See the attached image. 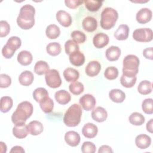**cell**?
<instances>
[{"label": "cell", "instance_id": "6da1fadb", "mask_svg": "<svg viewBox=\"0 0 153 153\" xmlns=\"http://www.w3.org/2000/svg\"><path fill=\"white\" fill-rule=\"evenodd\" d=\"M35 10L32 5L26 4L22 6L16 20L18 26L24 30L31 29L35 24Z\"/></svg>", "mask_w": 153, "mask_h": 153}, {"label": "cell", "instance_id": "7a4b0ae2", "mask_svg": "<svg viewBox=\"0 0 153 153\" xmlns=\"http://www.w3.org/2000/svg\"><path fill=\"white\" fill-rule=\"evenodd\" d=\"M33 108L32 103L27 101L20 103L11 115V121L14 124L25 123L27 119L32 114Z\"/></svg>", "mask_w": 153, "mask_h": 153}, {"label": "cell", "instance_id": "3957f363", "mask_svg": "<svg viewBox=\"0 0 153 153\" xmlns=\"http://www.w3.org/2000/svg\"><path fill=\"white\" fill-rule=\"evenodd\" d=\"M81 115V107L78 104L74 103L66 111L63 117V123L68 127H76L80 123Z\"/></svg>", "mask_w": 153, "mask_h": 153}, {"label": "cell", "instance_id": "277c9868", "mask_svg": "<svg viewBox=\"0 0 153 153\" xmlns=\"http://www.w3.org/2000/svg\"><path fill=\"white\" fill-rule=\"evenodd\" d=\"M140 62L139 58L133 54H128L126 56L123 62V75L133 77L138 73V68Z\"/></svg>", "mask_w": 153, "mask_h": 153}, {"label": "cell", "instance_id": "5b68a950", "mask_svg": "<svg viewBox=\"0 0 153 153\" xmlns=\"http://www.w3.org/2000/svg\"><path fill=\"white\" fill-rule=\"evenodd\" d=\"M118 18V13L116 10L111 7H106L101 13L100 26L105 30L111 29L115 26Z\"/></svg>", "mask_w": 153, "mask_h": 153}, {"label": "cell", "instance_id": "8992f818", "mask_svg": "<svg viewBox=\"0 0 153 153\" xmlns=\"http://www.w3.org/2000/svg\"><path fill=\"white\" fill-rule=\"evenodd\" d=\"M21 44V39L18 36L10 37L2 48V56L5 59H11L14 54L15 51L20 47Z\"/></svg>", "mask_w": 153, "mask_h": 153}, {"label": "cell", "instance_id": "52a82bcc", "mask_svg": "<svg viewBox=\"0 0 153 153\" xmlns=\"http://www.w3.org/2000/svg\"><path fill=\"white\" fill-rule=\"evenodd\" d=\"M45 79L47 85L50 88H56L62 84V79L59 72L54 69H49L45 75Z\"/></svg>", "mask_w": 153, "mask_h": 153}, {"label": "cell", "instance_id": "ba28073f", "mask_svg": "<svg viewBox=\"0 0 153 153\" xmlns=\"http://www.w3.org/2000/svg\"><path fill=\"white\" fill-rule=\"evenodd\" d=\"M133 38L137 42H148L152 41L153 32L150 28L136 29L133 32Z\"/></svg>", "mask_w": 153, "mask_h": 153}, {"label": "cell", "instance_id": "9c48e42d", "mask_svg": "<svg viewBox=\"0 0 153 153\" xmlns=\"http://www.w3.org/2000/svg\"><path fill=\"white\" fill-rule=\"evenodd\" d=\"M79 102L82 108L87 111L93 109L96 103L94 97L90 94H85L79 98Z\"/></svg>", "mask_w": 153, "mask_h": 153}, {"label": "cell", "instance_id": "30bf717a", "mask_svg": "<svg viewBox=\"0 0 153 153\" xmlns=\"http://www.w3.org/2000/svg\"><path fill=\"white\" fill-rule=\"evenodd\" d=\"M152 16V11L148 8H142L136 13V19L140 24H145L151 21Z\"/></svg>", "mask_w": 153, "mask_h": 153}, {"label": "cell", "instance_id": "8fae6325", "mask_svg": "<svg viewBox=\"0 0 153 153\" xmlns=\"http://www.w3.org/2000/svg\"><path fill=\"white\" fill-rule=\"evenodd\" d=\"M109 41V38L105 33L100 32L96 33L93 38L94 46L97 48H102L106 46Z\"/></svg>", "mask_w": 153, "mask_h": 153}, {"label": "cell", "instance_id": "7c38bea8", "mask_svg": "<svg viewBox=\"0 0 153 153\" xmlns=\"http://www.w3.org/2000/svg\"><path fill=\"white\" fill-rule=\"evenodd\" d=\"M56 19L62 26L67 27L71 25L72 22V17L68 12L64 10H59L56 13Z\"/></svg>", "mask_w": 153, "mask_h": 153}, {"label": "cell", "instance_id": "4fadbf2b", "mask_svg": "<svg viewBox=\"0 0 153 153\" xmlns=\"http://www.w3.org/2000/svg\"><path fill=\"white\" fill-rule=\"evenodd\" d=\"M80 136L76 131H68L65 134V140L66 143L72 147L76 146L80 142Z\"/></svg>", "mask_w": 153, "mask_h": 153}, {"label": "cell", "instance_id": "5bb4252c", "mask_svg": "<svg viewBox=\"0 0 153 153\" xmlns=\"http://www.w3.org/2000/svg\"><path fill=\"white\" fill-rule=\"evenodd\" d=\"M91 115L92 119L98 123L105 121L108 117L107 111L105 108L101 106H97L93 109Z\"/></svg>", "mask_w": 153, "mask_h": 153}, {"label": "cell", "instance_id": "9a60e30c", "mask_svg": "<svg viewBox=\"0 0 153 153\" xmlns=\"http://www.w3.org/2000/svg\"><path fill=\"white\" fill-rule=\"evenodd\" d=\"M101 69L100 63L96 60L90 61L85 68V74L91 77L95 76L99 74Z\"/></svg>", "mask_w": 153, "mask_h": 153}, {"label": "cell", "instance_id": "2e32d148", "mask_svg": "<svg viewBox=\"0 0 153 153\" xmlns=\"http://www.w3.org/2000/svg\"><path fill=\"white\" fill-rule=\"evenodd\" d=\"M29 133L27 126H26L25 123L15 124L13 128V134L18 139L25 138Z\"/></svg>", "mask_w": 153, "mask_h": 153}, {"label": "cell", "instance_id": "e0dca14e", "mask_svg": "<svg viewBox=\"0 0 153 153\" xmlns=\"http://www.w3.org/2000/svg\"><path fill=\"white\" fill-rule=\"evenodd\" d=\"M98 133L97 127L91 123H88L84 125L82 128V133L87 138L92 139L96 136Z\"/></svg>", "mask_w": 153, "mask_h": 153}, {"label": "cell", "instance_id": "ac0fdd59", "mask_svg": "<svg viewBox=\"0 0 153 153\" xmlns=\"http://www.w3.org/2000/svg\"><path fill=\"white\" fill-rule=\"evenodd\" d=\"M82 26L84 30L88 32H94L97 27V20L93 17L87 16L83 19Z\"/></svg>", "mask_w": 153, "mask_h": 153}, {"label": "cell", "instance_id": "d6986e66", "mask_svg": "<svg viewBox=\"0 0 153 153\" xmlns=\"http://www.w3.org/2000/svg\"><path fill=\"white\" fill-rule=\"evenodd\" d=\"M135 143L139 149H145L151 145V139L145 134H140L136 137Z\"/></svg>", "mask_w": 153, "mask_h": 153}, {"label": "cell", "instance_id": "ffe728a7", "mask_svg": "<svg viewBox=\"0 0 153 153\" xmlns=\"http://www.w3.org/2000/svg\"><path fill=\"white\" fill-rule=\"evenodd\" d=\"M69 59L71 63L75 66H81L85 62V56L79 50L71 53L69 55Z\"/></svg>", "mask_w": 153, "mask_h": 153}, {"label": "cell", "instance_id": "44dd1931", "mask_svg": "<svg viewBox=\"0 0 153 153\" xmlns=\"http://www.w3.org/2000/svg\"><path fill=\"white\" fill-rule=\"evenodd\" d=\"M54 98L58 103L65 105L71 101V96L66 90H60L55 93Z\"/></svg>", "mask_w": 153, "mask_h": 153}, {"label": "cell", "instance_id": "7402d4cb", "mask_svg": "<svg viewBox=\"0 0 153 153\" xmlns=\"http://www.w3.org/2000/svg\"><path fill=\"white\" fill-rule=\"evenodd\" d=\"M121 55V50L117 46L112 45L108 48L105 52L106 59L111 62L117 60Z\"/></svg>", "mask_w": 153, "mask_h": 153}, {"label": "cell", "instance_id": "603a6c76", "mask_svg": "<svg viewBox=\"0 0 153 153\" xmlns=\"http://www.w3.org/2000/svg\"><path fill=\"white\" fill-rule=\"evenodd\" d=\"M129 35V27L127 25L123 24L120 25L117 29L114 32V36L117 39L120 41L126 40L128 38Z\"/></svg>", "mask_w": 153, "mask_h": 153}, {"label": "cell", "instance_id": "cb8c5ba5", "mask_svg": "<svg viewBox=\"0 0 153 153\" xmlns=\"http://www.w3.org/2000/svg\"><path fill=\"white\" fill-rule=\"evenodd\" d=\"M63 75L67 82H74L78 79L79 73L75 69L72 68H67L64 70Z\"/></svg>", "mask_w": 153, "mask_h": 153}, {"label": "cell", "instance_id": "d4e9b609", "mask_svg": "<svg viewBox=\"0 0 153 153\" xmlns=\"http://www.w3.org/2000/svg\"><path fill=\"white\" fill-rule=\"evenodd\" d=\"M18 62L23 66H27L32 63L33 57L30 52L27 50L21 51L17 55Z\"/></svg>", "mask_w": 153, "mask_h": 153}, {"label": "cell", "instance_id": "484cf974", "mask_svg": "<svg viewBox=\"0 0 153 153\" xmlns=\"http://www.w3.org/2000/svg\"><path fill=\"white\" fill-rule=\"evenodd\" d=\"M29 132L30 134L33 136H36L40 134L44 130V127L42 124L36 120H33L30 121L27 125Z\"/></svg>", "mask_w": 153, "mask_h": 153}, {"label": "cell", "instance_id": "4316f807", "mask_svg": "<svg viewBox=\"0 0 153 153\" xmlns=\"http://www.w3.org/2000/svg\"><path fill=\"white\" fill-rule=\"evenodd\" d=\"M109 97L112 102L120 103L125 100L126 94L121 90L112 89L109 92Z\"/></svg>", "mask_w": 153, "mask_h": 153}, {"label": "cell", "instance_id": "83f0119b", "mask_svg": "<svg viewBox=\"0 0 153 153\" xmlns=\"http://www.w3.org/2000/svg\"><path fill=\"white\" fill-rule=\"evenodd\" d=\"M33 74L29 71H25L22 72L19 77L20 84L24 86L30 85L33 81Z\"/></svg>", "mask_w": 153, "mask_h": 153}, {"label": "cell", "instance_id": "f1b7e54d", "mask_svg": "<svg viewBox=\"0 0 153 153\" xmlns=\"http://www.w3.org/2000/svg\"><path fill=\"white\" fill-rule=\"evenodd\" d=\"M46 36L51 39H56L60 34V30L59 26L54 24L48 25L45 30Z\"/></svg>", "mask_w": 153, "mask_h": 153}, {"label": "cell", "instance_id": "f546056e", "mask_svg": "<svg viewBox=\"0 0 153 153\" xmlns=\"http://www.w3.org/2000/svg\"><path fill=\"white\" fill-rule=\"evenodd\" d=\"M39 106L44 112L49 114L53 110L54 102L49 96H48L39 102Z\"/></svg>", "mask_w": 153, "mask_h": 153}, {"label": "cell", "instance_id": "4dcf8cb0", "mask_svg": "<svg viewBox=\"0 0 153 153\" xmlns=\"http://www.w3.org/2000/svg\"><path fill=\"white\" fill-rule=\"evenodd\" d=\"M138 92L143 95H146L151 93L152 90V83L147 80L142 81L137 86Z\"/></svg>", "mask_w": 153, "mask_h": 153}, {"label": "cell", "instance_id": "1f68e13d", "mask_svg": "<svg viewBox=\"0 0 153 153\" xmlns=\"http://www.w3.org/2000/svg\"><path fill=\"white\" fill-rule=\"evenodd\" d=\"M13 101L10 96H3L1 98L0 109L2 112H8L13 107Z\"/></svg>", "mask_w": 153, "mask_h": 153}, {"label": "cell", "instance_id": "d6a6232c", "mask_svg": "<svg viewBox=\"0 0 153 153\" xmlns=\"http://www.w3.org/2000/svg\"><path fill=\"white\" fill-rule=\"evenodd\" d=\"M128 120L132 125L141 126L144 123L145 119L142 114L137 112H134L131 114V115L129 116Z\"/></svg>", "mask_w": 153, "mask_h": 153}, {"label": "cell", "instance_id": "836d02e7", "mask_svg": "<svg viewBox=\"0 0 153 153\" xmlns=\"http://www.w3.org/2000/svg\"><path fill=\"white\" fill-rule=\"evenodd\" d=\"M62 50L61 45L59 42H53L47 44L46 51L48 54L51 56H56L59 55Z\"/></svg>", "mask_w": 153, "mask_h": 153}, {"label": "cell", "instance_id": "e575fe53", "mask_svg": "<svg viewBox=\"0 0 153 153\" xmlns=\"http://www.w3.org/2000/svg\"><path fill=\"white\" fill-rule=\"evenodd\" d=\"M33 97L34 100L39 103L45 98L48 96V93L47 90L43 87H38L36 88L33 92Z\"/></svg>", "mask_w": 153, "mask_h": 153}, {"label": "cell", "instance_id": "d590c367", "mask_svg": "<svg viewBox=\"0 0 153 153\" xmlns=\"http://www.w3.org/2000/svg\"><path fill=\"white\" fill-rule=\"evenodd\" d=\"M49 70L48 64L43 60L38 61L34 66V72L35 74L39 75H42L45 74Z\"/></svg>", "mask_w": 153, "mask_h": 153}, {"label": "cell", "instance_id": "8d00e7d4", "mask_svg": "<svg viewBox=\"0 0 153 153\" xmlns=\"http://www.w3.org/2000/svg\"><path fill=\"white\" fill-rule=\"evenodd\" d=\"M85 8L90 11L94 12L97 11L102 7V1H94V0H86L84 1Z\"/></svg>", "mask_w": 153, "mask_h": 153}, {"label": "cell", "instance_id": "74e56055", "mask_svg": "<svg viewBox=\"0 0 153 153\" xmlns=\"http://www.w3.org/2000/svg\"><path fill=\"white\" fill-rule=\"evenodd\" d=\"M137 78L136 76L129 77L122 75L120 78V82L121 85L126 88H131L133 87L136 82Z\"/></svg>", "mask_w": 153, "mask_h": 153}, {"label": "cell", "instance_id": "f35d334b", "mask_svg": "<svg viewBox=\"0 0 153 153\" xmlns=\"http://www.w3.org/2000/svg\"><path fill=\"white\" fill-rule=\"evenodd\" d=\"M69 91L72 93V94L74 95H79L81 94L84 89L83 84L78 81H75L72 82L69 85Z\"/></svg>", "mask_w": 153, "mask_h": 153}, {"label": "cell", "instance_id": "ab89813d", "mask_svg": "<svg viewBox=\"0 0 153 153\" xmlns=\"http://www.w3.org/2000/svg\"><path fill=\"white\" fill-rule=\"evenodd\" d=\"M65 50L69 56L74 51L79 50V47L77 43L72 39L68 40L65 44Z\"/></svg>", "mask_w": 153, "mask_h": 153}, {"label": "cell", "instance_id": "60d3db41", "mask_svg": "<svg viewBox=\"0 0 153 153\" xmlns=\"http://www.w3.org/2000/svg\"><path fill=\"white\" fill-rule=\"evenodd\" d=\"M71 36L72 38V40L77 44L84 43L87 38L85 33L78 30L72 31Z\"/></svg>", "mask_w": 153, "mask_h": 153}, {"label": "cell", "instance_id": "b9f144b4", "mask_svg": "<svg viewBox=\"0 0 153 153\" xmlns=\"http://www.w3.org/2000/svg\"><path fill=\"white\" fill-rule=\"evenodd\" d=\"M118 75V70L114 66L108 67L104 72L105 77L109 80H113L117 78Z\"/></svg>", "mask_w": 153, "mask_h": 153}, {"label": "cell", "instance_id": "7bdbcfd3", "mask_svg": "<svg viewBox=\"0 0 153 153\" xmlns=\"http://www.w3.org/2000/svg\"><path fill=\"white\" fill-rule=\"evenodd\" d=\"M153 100L152 98L145 99L142 103V108L143 111L146 114H152L153 113Z\"/></svg>", "mask_w": 153, "mask_h": 153}, {"label": "cell", "instance_id": "ee69618b", "mask_svg": "<svg viewBox=\"0 0 153 153\" xmlns=\"http://www.w3.org/2000/svg\"><path fill=\"white\" fill-rule=\"evenodd\" d=\"M96 151V145L91 142H84L81 146V151L83 153H94Z\"/></svg>", "mask_w": 153, "mask_h": 153}, {"label": "cell", "instance_id": "f6af8a7d", "mask_svg": "<svg viewBox=\"0 0 153 153\" xmlns=\"http://www.w3.org/2000/svg\"><path fill=\"white\" fill-rule=\"evenodd\" d=\"M0 26H1V32H0L1 38L7 36L10 31V26L8 23L5 20H1Z\"/></svg>", "mask_w": 153, "mask_h": 153}, {"label": "cell", "instance_id": "bcb514c9", "mask_svg": "<svg viewBox=\"0 0 153 153\" xmlns=\"http://www.w3.org/2000/svg\"><path fill=\"white\" fill-rule=\"evenodd\" d=\"M11 84V78L7 74H1L0 75V87L5 88L8 87Z\"/></svg>", "mask_w": 153, "mask_h": 153}, {"label": "cell", "instance_id": "7dc6e473", "mask_svg": "<svg viewBox=\"0 0 153 153\" xmlns=\"http://www.w3.org/2000/svg\"><path fill=\"white\" fill-rule=\"evenodd\" d=\"M84 1H79V0H65V1L66 6L72 9H75L77 8Z\"/></svg>", "mask_w": 153, "mask_h": 153}, {"label": "cell", "instance_id": "c3c4849f", "mask_svg": "<svg viewBox=\"0 0 153 153\" xmlns=\"http://www.w3.org/2000/svg\"><path fill=\"white\" fill-rule=\"evenodd\" d=\"M153 48L149 47L146 48L143 51V56L147 59L152 60L153 59Z\"/></svg>", "mask_w": 153, "mask_h": 153}, {"label": "cell", "instance_id": "681fc988", "mask_svg": "<svg viewBox=\"0 0 153 153\" xmlns=\"http://www.w3.org/2000/svg\"><path fill=\"white\" fill-rule=\"evenodd\" d=\"M98 152L99 153H104V152H108V153H112L113 152V151L111 148V147H110L108 145H102L99 150H98Z\"/></svg>", "mask_w": 153, "mask_h": 153}, {"label": "cell", "instance_id": "f907efd6", "mask_svg": "<svg viewBox=\"0 0 153 153\" xmlns=\"http://www.w3.org/2000/svg\"><path fill=\"white\" fill-rule=\"evenodd\" d=\"M10 152H20V153H23L25 152V150L23 149V148L20 146H13L11 149L10 150Z\"/></svg>", "mask_w": 153, "mask_h": 153}, {"label": "cell", "instance_id": "816d5d0a", "mask_svg": "<svg viewBox=\"0 0 153 153\" xmlns=\"http://www.w3.org/2000/svg\"><path fill=\"white\" fill-rule=\"evenodd\" d=\"M152 122H153V119H150V120L149 121H148V123H146V130L151 133H152Z\"/></svg>", "mask_w": 153, "mask_h": 153}]
</instances>
